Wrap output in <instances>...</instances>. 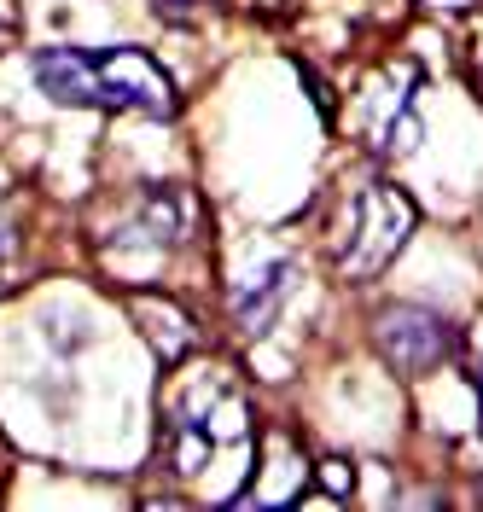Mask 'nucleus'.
<instances>
[{
  "mask_svg": "<svg viewBox=\"0 0 483 512\" xmlns=\"http://www.w3.org/2000/svg\"><path fill=\"white\" fill-rule=\"evenodd\" d=\"M163 443L175 472L210 501V478H227V507L239 495V483L257 466V437H251V408L245 396L227 384V373H198L175 390L169 419H163Z\"/></svg>",
  "mask_w": 483,
  "mask_h": 512,
  "instance_id": "obj_1",
  "label": "nucleus"
},
{
  "mask_svg": "<svg viewBox=\"0 0 483 512\" xmlns=\"http://www.w3.org/2000/svg\"><path fill=\"white\" fill-rule=\"evenodd\" d=\"M35 88L76 111H140L152 123L175 117V82L140 47H47L35 53Z\"/></svg>",
  "mask_w": 483,
  "mask_h": 512,
  "instance_id": "obj_2",
  "label": "nucleus"
},
{
  "mask_svg": "<svg viewBox=\"0 0 483 512\" xmlns=\"http://www.w3.org/2000/svg\"><path fill=\"white\" fill-rule=\"evenodd\" d=\"M408 233H414V204L390 187V181H367V187H355L350 198H344V210H338L332 262H338V274L367 280V274H379L390 256L402 251Z\"/></svg>",
  "mask_w": 483,
  "mask_h": 512,
  "instance_id": "obj_3",
  "label": "nucleus"
},
{
  "mask_svg": "<svg viewBox=\"0 0 483 512\" xmlns=\"http://www.w3.org/2000/svg\"><path fill=\"white\" fill-rule=\"evenodd\" d=\"M193 222H198V204L187 198V192L181 187H152L146 198H140V210L105 239V262H111L117 274H158L163 256H175L181 245H187Z\"/></svg>",
  "mask_w": 483,
  "mask_h": 512,
  "instance_id": "obj_4",
  "label": "nucleus"
},
{
  "mask_svg": "<svg viewBox=\"0 0 483 512\" xmlns=\"http://www.w3.org/2000/svg\"><path fill=\"white\" fill-rule=\"evenodd\" d=\"M373 344L390 355L396 373H431L454 355V326L431 309H414V303H396V309H379L373 320Z\"/></svg>",
  "mask_w": 483,
  "mask_h": 512,
  "instance_id": "obj_5",
  "label": "nucleus"
},
{
  "mask_svg": "<svg viewBox=\"0 0 483 512\" xmlns=\"http://www.w3.org/2000/svg\"><path fill=\"white\" fill-rule=\"evenodd\" d=\"M286 291H291L286 262H274V268H262L257 280H245V286L233 291V315H239V326H245V332H262V326L274 320V309L286 303Z\"/></svg>",
  "mask_w": 483,
  "mask_h": 512,
  "instance_id": "obj_6",
  "label": "nucleus"
},
{
  "mask_svg": "<svg viewBox=\"0 0 483 512\" xmlns=\"http://www.w3.org/2000/svg\"><path fill=\"white\" fill-rule=\"evenodd\" d=\"M129 315L140 320V326H146V338L158 344L163 361H175V355H181L187 344H193V320L181 315L175 303H163V297H134V303H129Z\"/></svg>",
  "mask_w": 483,
  "mask_h": 512,
  "instance_id": "obj_7",
  "label": "nucleus"
},
{
  "mask_svg": "<svg viewBox=\"0 0 483 512\" xmlns=\"http://www.w3.org/2000/svg\"><path fill=\"white\" fill-rule=\"evenodd\" d=\"M152 6H158V18H169V24H187L204 0H152Z\"/></svg>",
  "mask_w": 483,
  "mask_h": 512,
  "instance_id": "obj_8",
  "label": "nucleus"
},
{
  "mask_svg": "<svg viewBox=\"0 0 483 512\" xmlns=\"http://www.w3.org/2000/svg\"><path fill=\"white\" fill-rule=\"evenodd\" d=\"M18 35V0H0V47Z\"/></svg>",
  "mask_w": 483,
  "mask_h": 512,
  "instance_id": "obj_9",
  "label": "nucleus"
},
{
  "mask_svg": "<svg viewBox=\"0 0 483 512\" xmlns=\"http://www.w3.org/2000/svg\"><path fill=\"white\" fill-rule=\"evenodd\" d=\"M12 239H18V233H12V210H6V192H0V262L12 256Z\"/></svg>",
  "mask_w": 483,
  "mask_h": 512,
  "instance_id": "obj_10",
  "label": "nucleus"
},
{
  "mask_svg": "<svg viewBox=\"0 0 483 512\" xmlns=\"http://www.w3.org/2000/svg\"><path fill=\"white\" fill-rule=\"evenodd\" d=\"M478 396H483V379H478Z\"/></svg>",
  "mask_w": 483,
  "mask_h": 512,
  "instance_id": "obj_11",
  "label": "nucleus"
}]
</instances>
